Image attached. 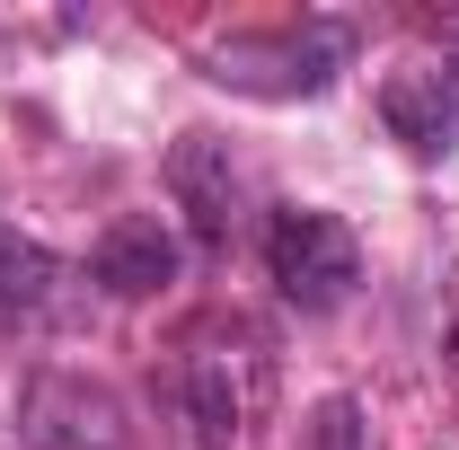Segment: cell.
Listing matches in <instances>:
<instances>
[{"instance_id":"6da1fadb","label":"cell","mask_w":459,"mask_h":450,"mask_svg":"<svg viewBox=\"0 0 459 450\" xmlns=\"http://www.w3.org/2000/svg\"><path fill=\"white\" fill-rule=\"evenodd\" d=\"M265 397H274V344H265V327L204 318L177 344V406H186L195 450H238L247 424L265 415Z\"/></svg>"},{"instance_id":"7a4b0ae2","label":"cell","mask_w":459,"mask_h":450,"mask_svg":"<svg viewBox=\"0 0 459 450\" xmlns=\"http://www.w3.org/2000/svg\"><path fill=\"white\" fill-rule=\"evenodd\" d=\"M353 54L344 18H300V27H265V36H230L212 45V80L221 89H256V98H318Z\"/></svg>"},{"instance_id":"3957f363","label":"cell","mask_w":459,"mask_h":450,"mask_svg":"<svg viewBox=\"0 0 459 450\" xmlns=\"http://www.w3.org/2000/svg\"><path fill=\"white\" fill-rule=\"evenodd\" d=\"M265 274H274V291H283L300 318H327V309H344V291L362 282V247H353V229L336 212L283 203L265 221Z\"/></svg>"},{"instance_id":"277c9868","label":"cell","mask_w":459,"mask_h":450,"mask_svg":"<svg viewBox=\"0 0 459 450\" xmlns=\"http://www.w3.org/2000/svg\"><path fill=\"white\" fill-rule=\"evenodd\" d=\"M18 450H133V424L115 389L80 371H36L18 389Z\"/></svg>"},{"instance_id":"5b68a950","label":"cell","mask_w":459,"mask_h":450,"mask_svg":"<svg viewBox=\"0 0 459 450\" xmlns=\"http://www.w3.org/2000/svg\"><path fill=\"white\" fill-rule=\"evenodd\" d=\"M380 124L398 133L415 160H451L459 151V62L415 54L380 80Z\"/></svg>"},{"instance_id":"8992f818","label":"cell","mask_w":459,"mask_h":450,"mask_svg":"<svg viewBox=\"0 0 459 450\" xmlns=\"http://www.w3.org/2000/svg\"><path fill=\"white\" fill-rule=\"evenodd\" d=\"M169 195H177V212H186V229H195V247L221 256L230 238H238V160H230L221 133H186L169 151Z\"/></svg>"},{"instance_id":"52a82bcc","label":"cell","mask_w":459,"mask_h":450,"mask_svg":"<svg viewBox=\"0 0 459 450\" xmlns=\"http://www.w3.org/2000/svg\"><path fill=\"white\" fill-rule=\"evenodd\" d=\"M89 282L115 300H151L160 282H177V229L160 212H115L89 247Z\"/></svg>"},{"instance_id":"ba28073f","label":"cell","mask_w":459,"mask_h":450,"mask_svg":"<svg viewBox=\"0 0 459 450\" xmlns=\"http://www.w3.org/2000/svg\"><path fill=\"white\" fill-rule=\"evenodd\" d=\"M62 282V256L54 247H36V238H18V229H0V318H18V309H45Z\"/></svg>"},{"instance_id":"9c48e42d","label":"cell","mask_w":459,"mask_h":450,"mask_svg":"<svg viewBox=\"0 0 459 450\" xmlns=\"http://www.w3.org/2000/svg\"><path fill=\"white\" fill-rule=\"evenodd\" d=\"M309 450H371L362 442V406H353V397H327L318 424H309Z\"/></svg>"},{"instance_id":"30bf717a","label":"cell","mask_w":459,"mask_h":450,"mask_svg":"<svg viewBox=\"0 0 459 450\" xmlns=\"http://www.w3.org/2000/svg\"><path fill=\"white\" fill-rule=\"evenodd\" d=\"M451 371H459V327H451Z\"/></svg>"}]
</instances>
